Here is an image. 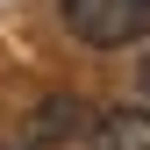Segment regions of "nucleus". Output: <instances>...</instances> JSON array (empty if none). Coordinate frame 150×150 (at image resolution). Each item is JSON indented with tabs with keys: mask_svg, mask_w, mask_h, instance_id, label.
<instances>
[{
	"mask_svg": "<svg viewBox=\"0 0 150 150\" xmlns=\"http://www.w3.org/2000/svg\"><path fill=\"white\" fill-rule=\"evenodd\" d=\"M57 14L93 50H122V43H143L150 36V0H57Z\"/></svg>",
	"mask_w": 150,
	"mask_h": 150,
	"instance_id": "f257e3e1",
	"label": "nucleus"
},
{
	"mask_svg": "<svg viewBox=\"0 0 150 150\" xmlns=\"http://www.w3.org/2000/svg\"><path fill=\"white\" fill-rule=\"evenodd\" d=\"M86 150H150V107H107V115H93Z\"/></svg>",
	"mask_w": 150,
	"mask_h": 150,
	"instance_id": "f03ea898",
	"label": "nucleus"
},
{
	"mask_svg": "<svg viewBox=\"0 0 150 150\" xmlns=\"http://www.w3.org/2000/svg\"><path fill=\"white\" fill-rule=\"evenodd\" d=\"M79 122H86V107L71 100V93H50V100L36 107V122H29V136H36V143H64V136H71Z\"/></svg>",
	"mask_w": 150,
	"mask_h": 150,
	"instance_id": "7ed1b4c3",
	"label": "nucleus"
},
{
	"mask_svg": "<svg viewBox=\"0 0 150 150\" xmlns=\"http://www.w3.org/2000/svg\"><path fill=\"white\" fill-rule=\"evenodd\" d=\"M136 86H143V100H150V57H143V71H136Z\"/></svg>",
	"mask_w": 150,
	"mask_h": 150,
	"instance_id": "20e7f679",
	"label": "nucleus"
}]
</instances>
